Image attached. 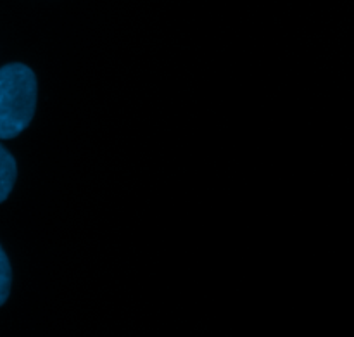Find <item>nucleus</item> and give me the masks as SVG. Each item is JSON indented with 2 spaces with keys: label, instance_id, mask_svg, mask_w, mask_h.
Segmentation results:
<instances>
[{
  "label": "nucleus",
  "instance_id": "1",
  "mask_svg": "<svg viewBox=\"0 0 354 337\" xmlns=\"http://www.w3.org/2000/svg\"><path fill=\"white\" fill-rule=\"evenodd\" d=\"M37 95V76L28 66L12 62L0 68V138L9 140L28 128Z\"/></svg>",
  "mask_w": 354,
  "mask_h": 337
},
{
  "label": "nucleus",
  "instance_id": "2",
  "mask_svg": "<svg viewBox=\"0 0 354 337\" xmlns=\"http://www.w3.org/2000/svg\"><path fill=\"white\" fill-rule=\"evenodd\" d=\"M16 159H14L12 154L0 144V203H3V201L9 197V194L12 192L14 183H16Z\"/></svg>",
  "mask_w": 354,
  "mask_h": 337
},
{
  "label": "nucleus",
  "instance_id": "3",
  "mask_svg": "<svg viewBox=\"0 0 354 337\" xmlns=\"http://www.w3.org/2000/svg\"><path fill=\"white\" fill-rule=\"evenodd\" d=\"M10 282H12V270L7 255L0 246V307L7 301L10 294Z\"/></svg>",
  "mask_w": 354,
  "mask_h": 337
}]
</instances>
